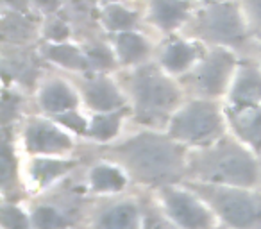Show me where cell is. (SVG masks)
<instances>
[{
  "instance_id": "cell-1",
  "label": "cell",
  "mask_w": 261,
  "mask_h": 229,
  "mask_svg": "<svg viewBox=\"0 0 261 229\" xmlns=\"http://www.w3.org/2000/svg\"><path fill=\"white\" fill-rule=\"evenodd\" d=\"M190 152L167 131L143 129L125 140H116L102 147V158L118 163L135 185L154 190L181 183L188 177Z\"/></svg>"
},
{
  "instance_id": "cell-2",
  "label": "cell",
  "mask_w": 261,
  "mask_h": 229,
  "mask_svg": "<svg viewBox=\"0 0 261 229\" xmlns=\"http://www.w3.org/2000/svg\"><path fill=\"white\" fill-rule=\"evenodd\" d=\"M186 179L229 186H261V156L227 133L213 145L190 152Z\"/></svg>"
},
{
  "instance_id": "cell-3",
  "label": "cell",
  "mask_w": 261,
  "mask_h": 229,
  "mask_svg": "<svg viewBox=\"0 0 261 229\" xmlns=\"http://www.w3.org/2000/svg\"><path fill=\"white\" fill-rule=\"evenodd\" d=\"M130 97L136 120L149 129H165L181 106V90L172 81V75L150 65L133 73Z\"/></svg>"
},
{
  "instance_id": "cell-4",
  "label": "cell",
  "mask_w": 261,
  "mask_h": 229,
  "mask_svg": "<svg viewBox=\"0 0 261 229\" xmlns=\"http://www.w3.org/2000/svg\"><path fill=\"white\" fill-rule=\"evenodd\" d=\"M165 131L190 150L204 149L229 133L225 109L215 98H195L175 109Z\"/></svg>"
},
{
  "instance_id": "cell-5",
  "label": "cell",
  "mask_w": 261,
  "mask_h": 229,
  "mask_svg": "<svg viewBox=\"0 0 261 229\" xmlns=\"http://www.w3.org/2000/svg\"><path fill=\"white\" fill-rule=\"evenodd\" d=\"M185 181L213 208L225 229H261V186Z\"/></svg>"
},
{
  "instance_id": "cell-6",
  "label": "cell",
  "mask_w": 261,
  "mask_h": 229,
  "mask_svg": "<svg viewBox=\"0 0 261 229\" xmlns=\"http://www.w3.org/2000/svg\"><path fill=\"white\" fill-rule=\"evenodd\" d=\"M160 215L174 229H225L213 208L186 181L150 192Z\"/></svg>"
},
{
  "instance_id": "cell-7",
  "label": "cell",
  "mask_w": 261,
  "mask_h": 229,
  "mask_svg": "<svg viewBox=\"0 0 261 229\" xmlns=\"http://www.w3.org/2000/svg\"><path fill=\"white\" fill-rule=\"evenodd\" d=\"M83 165L79 156H25L22 158V186L31 195H47L66 181Z\"/></svg>"
},
{
  "instance_id": "cell-8",
  "label": "cell",
  "mask_w": 261,
  "mask_h": 229,
  "mask_svg": "<svg viewBox=\"0 0 261 229\" xmlns=\"http://www.w3.org/2000/svg\"><path fill=\"white\" fill-rule=\"evenodd\" d=\"M145 204L133 193L97 197L88 213V229H145Z\"/></svg>"
},
{
  "instance_id": "cell-9",
  "label": "cell",
  "mask_w": 261,
  "mask_h": 229,
  "mask_svg": "<svg viewBox=\"0 0 261 229\" xmlns=\"http://www.w3.org/2000/svg\"><path fill=\"white\" fill-rule=\"evenodd\" d=\"M25 156H75L77 136L54 118H33L20 135Z\"/></svg>"
},
{
  "instance_id": "cell-10",
  "label": "cell",
  "mask_w": 261,
  "mask_h": 229,
  "mask_svg": "<svg viewBox=\"0 0 261 229\" xmlns=\"http://www.w3.org/2000/svg\"><path fill=\"white\" fill-rule=\"evenodd\" d=\"M234 56L225 48H217L206 58L199 61V65L192 72V84L202 97L217 98L224 93H229V88L236 75Z\"/></svg>"
},
{
  "instance_id": "cell-11",
  "label": "cell",
  "mask_w": 261,
  "mask_h": 229,
  "mask_svg": "<svg viewBox=\"0 0 261 229\" xmlns=\"http://www.w3.org/2000/svg\"><path fill=\"white\" fill-rule=\"evenodd\" d=\"M135 185L130 175L118 163L108 158H97L84 172V192L93 197H113L127 193Z\"/></svg>"
},
{
  "instance_id": "cell-12",
  "label": "cell",
  "mask_w": 261,
  "mask_h": 229,
  "mask_svg": "<svg viewBox=\"0 0 261 229\" xmlns=\"http://www.w3.org/2000/svg\"><path fill=\"white\" fill-rule=\"evenodd\" d=\"M199 33L207 40L225 45H240L245 31L238 11L232 4H217L199 18Z\"/></svg>"
},
{
  "instance_id": "cell-13",
  "label": "cell",
  "mask_w": 261,
  "mask_h": 229,
  "mask_svg": "<svg viewBox=\"0 0 261 229\" xmlns=\"http://www.w3.org/2000/svg\"><path fill=\"white\" fill-rule=\"evenodd\" d=\"M225 118L229 133L261 156V106H227Z\"/></svg>"
},
{
  "instance_id": "cell-14",
  "label": "cell",
  "mask_w": 261,
  "mask_h": 229,
  "mask_svg": "<svg viewBox=\"0 0 261 229\" xmlns=\"http://www.w3.org/2000/svg\"><path fill=\"white\" fill-rule=\"evenodd\" d=\"M83 98L93 113H108L125 108V95L111 79L95 75L84 83Z\"/></svg>"
},
{
  "instance_id": "cell-15",
  "label": "cell",
  "mask_w": 261,
  "mask_h": 229,
  "mask_svg": "<svg viewBox=\"0 0 261 229\" xmlns=\"http://www.w3.org/2000/svg\"><path fill=\"white\" fill-rule=\"evenodd\" d=\"M27 208H29L31 229H75V211H72L63 202L40 199Z\"/></svg>"
},
{
  "instance_id": "cell-16",
  "label": "cell",
  "mask_w": 261,
  "mask_h": 229,
  "mask_svg": "<svg viewBox=\"0 0 261 229\" xmlns=\"http://www.w3.org/2000/svg\"><path fill=\"white\" fill-rule=\"evenodd\" d=\"M38 104L41 111L48 117H58L61 113L77 109L79 106V95L75 93L68 83L61 79H52L41 86L38 95Z\"/></svg>"
},
{
  "instance_id": "cell-17",
  "label": "cell",
  "mask_w": 261,
  "mask_h": 229,
  "mask_svg": "<svg viewBox=\"0 0 261 229\" xmlns=\"http://www.w3.org/2000/svg\"><path fill=\"white\" fill-rule=\"evenodd\" d=\"M227 106H261V70L243 66L236 72L227 93Z\"/></svg>"
},
{
  "instance_id": "cell-18",
  "label": "cell",
  "mask_w": 261,
  "mask_h": 229,
  "mask_svg": "<svg viewBox=\"0 0 261 229\" xmlns=\"http://www.w3.org/2000/svg\"><path fill=\"white\" fill-rule=\"evenodd\" d=\"M125 108L116 109V111H108V113H95L90 118L88 124L86 136L90 142L97 143V145L104 147L109 143L116 142L122 133L123 118H125Z\"/></svg>"
},
{
  "instance_id": "cell-19",
  "label": "cell",
  "mask_w": 261,
  "mask_h": 229,
  "mask_svg": "<svg viewBox=\"0 0 261 229\" xmlns=\"http://www.w3.org/2000/svg\"><path fill=\"white\" fill-rule=\"evenodd\" d=\"M197 58H199V52L193 45L186 41H174L161 54V68L170 75H179V73L188 72L197 61Z\"/></svg>"
},
{
  "instance_id": "cell-20",
  "label": "cell",
  "mask_w": 261,
  "mask_h": 229,
  "mask_svg": "<svg viewBox=\"0 0 261 229\" xmlns=\"http://www.w3.org/2000/svg\"><path fill=\"white\" fill-rule=\"evenodd\" d=\"M115 52L116 59L123 65H138L149 56L150 47L145 38L133 33V31H125L116 38Z\"/></svg>"
},
{
  "instance_id": "cell-21",
  "label": "cell",
  "mask_w": 261,
  "mask_h": 229,
  "mask_svg": "<svg viewBox=\"0 0 261 229\" xmlns=\"http://www.w3.org/2000/svg\"><path fill=\"white\" fill-rule=\"evenodd\" d=\"M47 58L50 61L58 63L59 66H65L68 70H77V72H86L91 65L88 54H83L79 48L72 47V45L61 43V41L48 47Z\"/></svg>"
},
{
  "instance_id": "cell-22",
  "label": "cell",
  "mask_w": 261,
  "mask_h": 229,
  "mask_svg": "<svg viewBox=\"0 0 261 229\" xmlns=\"http://www.w3.org/2000/svg\"><path fill=\"white\" fill-rule=\"evenodd\" d=\"M188 4L181 0H154L152 18L163 29H174L185 20Z\"/></svg>"
},
{
  "instance_id": "cell-23",
  "label": "cell",
  "mask_w": 261,
  "mask_h": 229,
  "mask_svg": "<svg viewBox=\"0 0 261 229\" xmlns=\"http://www.w3.org/2000/svg\"><path fill=\"white\" fill-rule=\"evenodd\" d=\"M2 229H31L29 208L23 206L18 199L2 200Z\"/></svg>"
},
{
  "instance_id": "cell-24",
  "label": "cell",
  "mask_w": 261,
  "mask_h": 229,
  "mask_svg": "<svg viewBox=\"0 0 261 229\" xmlns=\"http://www.w3.org/2000/svg\"><path fill=\"white\" fill-rule=\"evenodd\" d=\"M54 120H58L59 124L63 125L65 129H68L70 133H73L75 136H86V131H88V120L86 117H83L77 109H72V111H66V113H61L58 117H52Z\"/></svg>"
},
{
  "instance_id": "cell-25",
  "label": "cell",
  "mask_w": 261,
  "mask_h": 229,
  "mask_svg": "<svg viewBox=\"0 0 261 229\" xmlns=\"http://www.w3.org/2000/svg\"><path fill=\"white\" fill-rule=\"evenodd\" d=\"M136 16L133 13L125 11V9L118 8V6H113L106 11V23H108L109 29L113 31H129L130 27L135 26Z\"/></svg>"
},
{
  "instance_id": "cell-26",
  "label": "cell",
  "mask_w": 261,
  "mask_h": 229,
  "mask_svg": "<svg viewBox=\"0 0 261 229\" xmlns=\"http://www.w3.org/2000/svg\"><path fill=\"white\" fill-rule=\"evenodd\" d=\"M31 33V26L23 18H20L18 15H13L11 18L4 20V38L6 40L18 41L22 38H27Z\"/></svg>"
},
{
  "instance_id": "cell-27",
  "label": "cell",
  "mask_w": 261,
  "mask_h": 229,
  "mask_svg": "<svg viewBox=\"0 0 261 229\" xmlns=\"http://www.w3.org/2000/svg\"><path fill=\"white\" fill-rule=\"evenodd\" d=\"M247 4H249L250 11H252L254 18L256 22L261 26V0H247Z\"/></svg>"
}]
</instances>
